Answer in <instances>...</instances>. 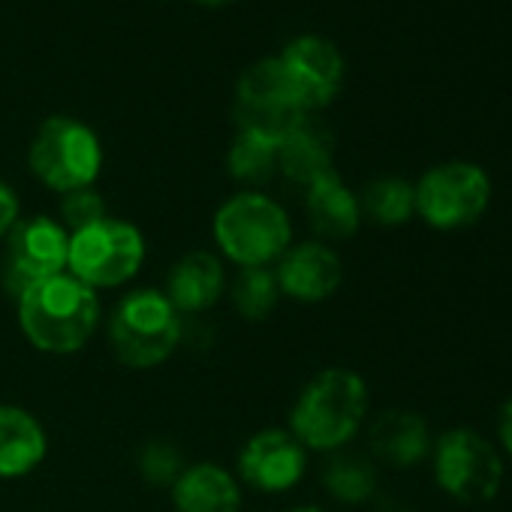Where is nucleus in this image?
<instances>
[{
  "label": "nucleus",
  "instance_id": "bb28decb",
  "mask_svg": "<svg viewBox=\"0 0 512 512\" xmlns=\"http://www.w3.org/2000/svg\"><path fill=\"white\" fill-rule=\"evenodd\" d=\"M497 431H500V443H503L506 455L512 458V401H506V407L500 410V425H497Z\"/></svg>",
  "mask_w": 512,
  "mask_h": 512
},
{
  "label": "nucleus",
  "instance_id": "393cba45",
  "mask_svg": "<svg viewBox=\"0 0 512 512\" xmlns=\"http://www.w3.org/2000/svg\"><path fill=\"white\" fill-rule=\"evenodd\" d=\"M103 217H106V202H103V196L94 187L67 193L61 199V226L67 232L85 229V226H91V223H97Z\"/></svg>",
  "mask_w": 512,
  "mask_h": 512
},
{
  "label": "nucleus",
  "instance_id": "a211bd4d",
  "mask_svg": "<svg viewBox=\"0 0 512 512\" xmlns=\"http://www.w3.org/2000/svg\"><path fill=\"white\" fill-rule=\"evenodd\" d=\"M172 503L178 512H238L241 482L220 464L196 461L187 464L175 479Z\"/></svg>",
  "mask_w": 512,
  "mask_h": 512
},
{
  "label": "nucleus",
  "instance_id": "4468645a",
  "mask_svg": "<svg viewBox=\"0 0 512 512\" xmlns=\"http://www.w3.org/2000/svg\"><path fill=\"white\" fill-rule=\"evenodd\" d=\"M166 299L181 317H205L226 293L223 260L211 250H190L169 269Z\"/></svg>",
  "mask_w": 512,
  "mask_h": 512
},
{
  "label": "nucleus",
  "instance_id": "7ed1b4c3",
  "mask_svg": "<svg viewBox=\"0 0 512 512\" xmlns=\"http://www.w3.org/2000/svg\"><path fill=\"white\" fill-rule=\"evenodd\" d=\"M211 235L232 266L272 269L293 244V220L269 193L241 190L214 211Z\"/></svg>",
  "mask_w": 512,
  "mask_h": 512
},
{
  "label": "nucleus",
  "instance_id": "6ab92c4d",
  "mask_svg": "<svg viewBox=\"0 0 512 512\" xmlns=\"http://www.w3.org/2000/svg\"><path fill=\"white\" fill-rule=\"evenodd\" d=\"M332 160H335V139L329 127L314 121L311 115L278 142V172H284L293 184L308 187L326 172H335Z\"/></svg>",
  "mask_w": 512,
  "mask_h": 512
},
{
  "label": "nucleus",
  "instance_id": "6e6552de",
  "mask_svg": "<svg viewBox=\"0 0 512 512\" xmlns=\"http://www.w3.org/2000/svg\"><path fill=\"white\" fill-rule=\"evenodd\" d=\"M434 479L458 503H485L503 482V461L482 434L452 428L434 446Z\"/></svg>",
  "mask_w": 512,
  "mask_h": 512
},
{
  "label": "nucleus",
  "instance_id": "c85d7f7f",
  "mask_svg": "<svg viewBox=\"0 0 512 512\" xmlns=\"http://www.w3.org/2000/svg\"><path fill=\"white\" fill-rule=\"evenodd\" d=\"M199 4H208V7H217V4H229V0H199Z\"/></svg>",
  "mask_w": 512,
  "mask_h": 512
},
{
  "label": "nucleus",
  "instance_id": "dca6fc26",
  "mask_svg": "<svg viewBox=\"0 0 512 512\" xmlns=\"http://www.w3.org/2000/svg\"><path fill=\"white\" fill-rule=\"evenodd\" d=\"M49 452L43 422L16 404H0V479H22L34 473Z\"/></svg>",
  "mask_w": 512,
  "mask_h": 512
},
{
  "label": "nucleus",
  "instance_id": "0eeeda50",
  "mask_svg": "<svg viewBox=\"0 0 512 512\" xmlns=\"http://www.w3.org/2000/svg\"><path fill=\"white\" fill-rule=\"evenodd\" d=\"M413 193L416 214L428 226L452 232L476 223L485 214L491 202V178L476 163L452 160L428 169L413 187Z\"/></svg>",
  "mask_w": 512,
  "mask_h": 512
},
{
  "label": "nucleus",
  "instance_id": "cd10ccee",
  "mask_svg": "<svg viewBox=\"0 0 512 512\" xmlns=\"http://www.w3.org/2000/svg\"><path fill=\"white\" fill-rule=\"evenodd\" d=\"M290 512H329V509H320V506H299V509H290Z\"/></svg>",
  "mask_w": 512,
  "mask_h": 512
},
{
  "label": "nucleus",
  "instance_id": "412c9836",
  "mask_svg": "<svg viewBox=\"0 0 512 512\" xmlns=\"http://www.w3.org/2000/svg\"><path fill=\"white\" fill-rule=\"evenodd\" d=\"M229 175L247 187H260L275 178L278 172V142L260 136V133H247L238 130V136L229 145L226 157Z\"/></svg>",
  "mask_w": 512,
  "mask_h": 512
},
{
  "label": "nucleus",
  "instance_id": "a878e982",
  "mask_svg": "<svg viewBox=\"0 0 512 512\" xmlns=\"http://www.w3.org/2000/svg\"><path fill=\"white\" fill-rule=\"evenodd\" d=\"M19 220H22V202H19L16 190L0 178V241L13 232V226Z\"/></svg>",
  "mask_w": 512,
  "mask_h": 512
},
{
  "label": "nucleus",
  "instance_id": "b1692460",
  "mask_svg": "<svg viewBox=\"0 0 512 512\" xmlns=\"http://www.w3.org/2000/svg\"><path fill=\"white\" fill-rule=\"evenodd\" d=\"M139 476L157 488H172L175 479L181 476V470L187 467L184 464V455L175 443H166V440H151L142 446L139 452Z\"/></svg>",
  "mask_w": 512,
  "mask_h": 512
},
{
  "label": "nucleus",
  "instance_id": "aec40b11",
  "mask_svg": "<svg viewBox=\"0 0 512 512\" xmlns=\"http://www.w3.org/2000/svg\"><path fill=\"white\" fill-rule=\"evenodd\" d=\"M377 464L365 452H347L338 449L323 467V485L326 491L341 503H365L377 491Z\"/></svg>",
  "mask_w": 512,
  "mask_h": 512
},
{
  "label": "nucleus",
  "instance_id": "ddd939ff",
  "mask_svg": "<svg viewBox=\"0 0 512 512\" xmlns=\"http://www.w3.org/2000/svg\"><path fill=\"white\" fill-rule=\"evenodd\" d=\"M275 278L281 296L317 305L338 293L344 281V263L338 250L326 241H302L290 244V250L275 263Z\"/></svg>",
  "mask_w": 512,
  "mask_h": 512
},
{
  "label": "nucleus",
  "instance_id": "5701e85b",
  "mask_svg": "<svg viewBox=\"0 0 512 512\" xmlns=\"http://www.w3.org/2000/svg\"><path fill=\"white\" fill-rule=\"evenodd\" d=\"M359 205L362 217L380 226H401L416 214V193L404 178H377L362 190Z\"/></svg>",
  "mask_w": 512,
  "mask_h": 512
},
{
  "label": "nucleus",
  "instance_id": "2eb2a0df",
  "mask_svg": "<svg viewBox=\"0 0 512 512\" xmlns=\"http://www.w3.org/2000/svg\"><path fill=\"white\" fill-rule=\"evenodd\" d=\"M368 449L386 467H416L431 449L428 422L413 410H383L368 428Z\"/></svg>",
  "mask_w": 512,
  "mask_h": 512
},
{
  "label": "nucleus",
  "instance_id": "39448f33",
  "mask_svg": "<svg viewBox=\"0 0 512 512\" xmlns=\"http://www.w3.org/2000/svg\"><path fill=\"white\" fill-rule=\"evenodd\" d=\"M145 253L148 244L142 229L130 220L106 214L103 220L70 232L67 272L94 293L118 290L142 272Z\"/></svg>",
  "mask_w": 512,
  "mask_h": 512
},
{
  "label": "nucleus",
  "instance_id": "f03ea898",
  "mask_svg": "<svg viewBox=\"0 0 512 512\" xmlns=\"http://www.w3.org/2000/svg\"><path fill=\"white\" fill-rule=\"evenodd\" d=\"M368 386L350 368H326L308 380L290 410V434L314 452L344 449L365 425Z\"/></svg>",
  "mask_w": 512,
  "mask_h": 512
},
{
  "label": "nucleus",
  "instance_id": "9b49d317",
  "mask_svg": "<svg viewBox=\"0 0 512 512\" xmlns=\"http://www.w3.org/2000/svg\"><path fill=\"white\" fill-rule=\"evenodd\" d=\"M308 449L287 428H263L238 452V482L263 494H284L302 482Z\"/></svg>",
  "mask_w": 512,
  "mask_h": 512
},
{
  "label": "nucleus",
  "instance_id": "f257e3e1",
  "mask_svg": "<svg viewBox=\"0 0 512 512\" xmlns=\"http://www.w3.org/2000/svg\"><path fill=\"white\" fill-rule=\"evenodd\" d=\"M16 314L31 347L49 356H73L97 335L103 305L91 287L64 272L28 287L16 299Z\"/></svg>",
  "mask_w": 512,
  "mask_h": 512
},
{
  "label": "nucleus",
  "instance_id": "4be33fe9",
  "mask_svg": "<svg viewBox=\"0 0 512 512\" xmlns=\"http://www.w3.org/2000/svg\"><path fill=\"white\" fill-rule=\"evenodd\" d=\"M229 299H232L235 314L250 323L272 317L281 302L275 269H238L229 284Z\"/></svg>",
  "mask_w": 512,
  "mask_h": 512
},
{
  "label": "nucleus",
  "instance_id": "423d86ee",
  "mask_svg": "<svg viewBox=\"0 0 512 512\" xmlns=\"http://www.w3.org/2000/svg\"><path fill=\"white\" fill-rule=\"evenodd\" d=\"M28 166L49 190L67 196L94 187L103 169V145L88 124L58 115L37 130L28 148Z\"/></svg>",
  "mask_w": 512,
  "mask_h": 512
},
{
  "label": "nucleus",
  "instance_id": "f8f14e48",
  "mask_svg": "<svg viewBox=\"0 0 512 512\" xmlns=\"http://www.w3.org/2000/svg\"><path fill=\"white\" fill-rule=\"evenodd\" d=\"M278 64L308 115L326 109L344 82V58L323 37H299L281 55Z\"/></svg>",
  "mask_w": 512,
  "mask_h": 512
},
{
  "label": "nucleus",
  "instance_id": "9d476101",
  "mask_svg": "<svg viewBox=\"0 0 512 512\" xmlns=\"http://www.w3.org/2000/svg\"><path fill=\"white\" fill-rule=\"evenodd\" d=\"M235 121L238 130L260 133L272 142H281L293 127H299L308 112L296 100L278 58L256 61L244 70L235 88Z\"/></svg>",
  "mask_w": 512,
  "mask_h": 512
},
{
  "label": "nucleus",
  "instance_id": "f3484780",
  "mask_svg": "<svg viewBox=\"0 0 512 512\" xmlns=\"http://www.w3.org/2000/svg\"><path fill=\"white\" fill-rule=\"evenodd\" d=\"M305 214L311 229L326 241L350 238L362 226L359 196L341 181L338 172H326L305 187Z\"/></svg>",
  "mask_w": 512,
  "mask_h": 512
},
{
  "label": "nucleus",
  "instance_id": "20e7f679",
  "mask_svg": "<svg viewBox=\"0 0 512 512\" xmlns=\"http://www.w3.org/2000/svg\"><path fill=\"white\" fill-rule=\"evenodd\" d=\"M184 317L163 290H130L109 317V347L121 365L148 371L163 365L181 347Z\"/></svg>",
  "mask_w": 512,
  "mask_h": 512
},
{
  "label": "nucleus",
  "instance_id": "1a4fd4ad",
  "mask_svg": "<svg viewBox=\"0 0 512 512\" xmlns=\"http://www.w3.org/2000/svg\"><path fill=\"white\" fill-rule=\"evenodd\" d=\"M4 260H0V281L19 299L28 287L64 275L70 256V232L61 220L37 214L25 217L4 238Z\"/></svg>",
  "mask_w": 512,
  "mask_h": 512
}]
</instances>
